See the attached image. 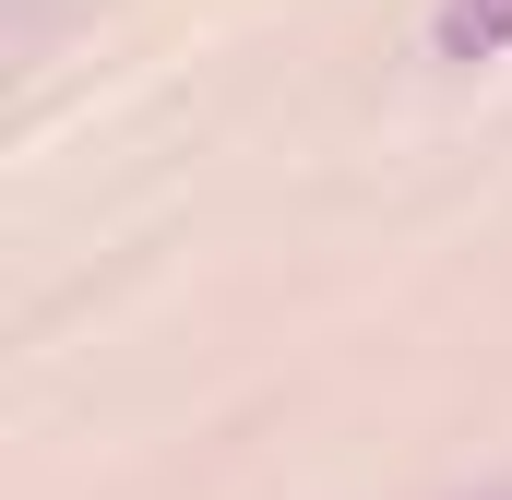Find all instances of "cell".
Wrapping results in <instances>:
<instances>
[{"mask_svg":"<svg viewBox=\"0 0 512 500\" xmlns=\"http://www.w3.org/2000/svg\"><path fill=\"white\" fill-rule=\"evenodd\" d=\"M429 48H441L453 72H477V60H501V48H512V0H441V24H429Z\"/></svg>","mask_w":512,"mask_h":500,"instance_id":"6da1fadb","label":"cell"}]
</instances>
